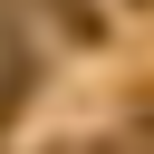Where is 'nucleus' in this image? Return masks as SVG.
Masks as SVG:
<instances>
[{"mask_svg": "<svg viewBox=\"0 0 154 154\" xmlns=\"http://www.w3.org/2000/svg\"><path fill=\"white\" fill-rule=\"evenodd\" d=\"M58 19H67L77 38H96V10H87V0H58Z\"/></svg>", "mask_w": 154, "mask_h": 154, "instance_id": "nucleus-1", "label": "nucleus"}, {"mask_svg": "<svg viewBox=\"0 0 154 154\" xmlns=\"http://www.w3.org/2000/svg\"><path fill=\"white\" fill-rule=\"evenodd\" d=\"M135 116H144V125H154V87H135Z\"/></svg>", "mask_w": 154, "mask_h": 154, "instance_id": "nucleus-2", "label": "nucleus"}]
</instances>
